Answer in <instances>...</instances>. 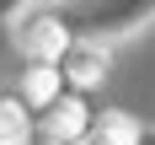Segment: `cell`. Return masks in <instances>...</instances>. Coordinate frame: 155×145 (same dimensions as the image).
Here are the masks:
<instances>
[{
  "mask_svg": "<svg viewBox=\"0 0 155 145\" xmlns=\"http://www.w3.org/2000/svg\"><path fill=\"white\" fill-rule=\"evenodd\" d=\"M21 48H27L32 64H54L59 54H70V32L54 16H32L27 27H21Z\"/></svg>",
  "mask_w": 155,
  "mask_h": 145,
  "instance_id": "cell-1",
  "label": "cell"
},
{
  "mask_svg": "<svg viewBox=\"0 0 155 145\" xmlns=\"http://www.w3.org/2000/svg\"><path fill=\"white\" fill-rule=\"evenodd\" d=\"M27 134H32V124H27V108L0 97V145H27Z\"/></svg>",
  "mask_w": 155,
  "mask_h": 145,
  "instance_id": "cell-6",
  "label": "cell"
},
{
  "mask_svg": "<svg viewBox=\"0 0 155 145\" xmlns=\"http://www.w3.org/2000/svg\"><path fill=\"white\" fill-rule=\"evenodd\" d=\"M27 102H32V108L59 102V70H54V64H32V70H27Z\"/></svg>",
  "mask_w": 155,
  "mask_h": 145,
  "instance_id": "cell-5",
  "label": "cell"
},
{
  "mask_svg": "<svg viewBox=\"0 0 155 145\" xmlns=\"http://www.w3.org/2000/svg\"><path fill=\"white\" fill-rule=\"evenodd\" d=\"M86 140L91 145H139V124H134L128 113H102Z\"/></svg>",
  "mask_w": 155,
  "mask_h": 145,
  "instance_id": "cell-3",
  "label": "cell"
},
{
  "mask_svg": "<svg viewBox=\"0 0 155 145\" xmlns=\"http://www.w3.org/2000/svg\"><path fill=\"white\" fill-rule=\"evenodd\" d=\"M64 70H70V81H75V86H96V81L107 75V54H102V48H75Z\"/></svg>",
  "mask_w": 155,
  "mask_h": 145,
  "instance_id": "cell-4",
  "label": "cell"
},
{
  "mask_svg": "<svg viewBox=\"0 0 155 145\" xmlns=\"http://www.w3.org/2000/svg\"><path fill=\"white\" fill-rule=\"evenodd\" d=\"M48 140L54 145H86V134H91V113H86V102L80 97H59V102H48Z\"/></svg>",
  "mask_w": 155,
  "mask_h": 145,
  "instance_id": "cell-2",
  "label": "cell"
}]
</instances>
